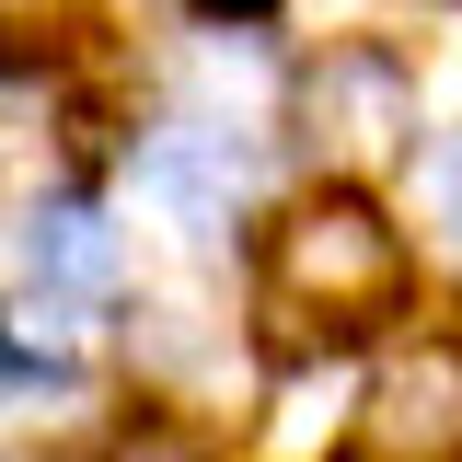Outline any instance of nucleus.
Returning <instances> with one entry per match:
<instances>
[{"instance_id":"obj_1","label":"nucleus","mask_w":462,"mask_h":462,"mask_svg":"<svg viewBox=\"0 0 462 462\" xmlns=\"http://www.w3.org/2000/svg\"><path fill=\"white\" fill-rule=\"evenodd\" d=\"M266 300L312 336H358L404 300V243L358 197H312V208H289L266 231Z\"/></svg>"},{"instance_id":"obj_2","label":"nucleus","mask_w":462,"mask_h":462,"mask_svg":"<svg viewBox=\"0 0 462 462\" xmlns=\"http://www.w3.org/2000/svg\"><path fill=\"white\" fill-rule=\"evenodd\" d=\"M289 127L324 173H393L416 162V81L393 47H324L289 81Z\"/></svg>"},{"instance_id":"obj_3","label":"nucleus","mask_w":462,"mask_h":462,"mask_svg":"<svg viewBox=\"0 0 462 462\" xmlns=\"http://www.w3.org/2000/svg\"><path fill=\"white\" fill-rule=\"evenodd\" d=\"M336 462H462V336H416L370 370Z\"/></svg>"},{"instance_id":"obj_4","label":"nucleus","mask_w":462,"mask_h":462,"mask_svg":"<svg viewBox=\"0 0 462 462\" xmlns=\"http://www.w3.org/2000/svg\"><path fill=\"white\" fill-rule=\"evenodd\" d=\"M127 185H139V208H151V220H173L185 243H220V231H231V197H243L231 151H220V139H197V127H173V139H139Z\"/></svg>"},{"instance_id":"obj_5","label":"nucleus","mask_w":462,"mask_h":462,"mask_svg":"<svg viewBox=\"0 0 462 462\" xmlns=\"http://www.w3.org/2000/svg\"><path fill=\"white\" fill-rule=\"evenodd\" d=\"M23 278L58 289V300H105L116 289V231L93 208H35L23 220Z\"/></svg>"},{"instance_id":"obj_6","label":"nucleus","mask_w":462,"mask_h":462,"mask_svg":"<svg viewBox=\"0 0 462 462\" xmlns=\"http://www.w3.org/2000/svg\"><path fill=\"white\" fill-rule=\"evenodd\" d=\"M69 358H81V300L12 289V300H0V370H47V382H69Z\"/></svg>"},{"instance_id":"obj_7","label":"nucleus","mask_w":462,"mask_h":462,"mask_svg":"<svg viewBox=\"0 0 462 462\" xmlns=\"http://www.w3.org/2000/svg\"><path fill=\"white\" fill-rule=\"evenodd\" d=\"M416 197H428V231L462 254V139H428V162H416Z\"/></svg>"},{"instance_id":"obj_8","label":"nucleus","mask_w":462,"mask_h":462,"mask_svg":"<svg viewBox=\"0 0 462 462\" xmlns=\"http://www.w3.org/2000/svg\"><path fill=\"white\" fill-rule=\"evenodd\" d=\"M35 12H47V0H0V23H35Z\"/></svg>"},{"instance_id":"obj_9","label":"nucleus","mask_w":462,"mask_h":462,"mask_svg":"<svg viewBox=\"0 0 462 462\" xmlns=\"http://www.w3.org/2000/svg\"><path fill=\"white\" fill-rule=\"evenodd\" d=\"M220 12H254V0H220Z\"/></svg>"}]
</instances>
